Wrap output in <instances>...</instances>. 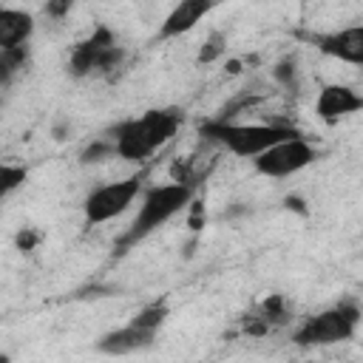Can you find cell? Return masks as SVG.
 Returning a JSON list of instances; mask_svg holds the SVG:
<instances>
[{
    "instance_id": "7c38bea8",
    "label": "cell",
    "mask_w": 363,
    "mask_h": 363,
    "mask_svg": "<svg viewBox=\"0 0 363 363\" xmlns=\"http://www.w3.org/2000/svg\"><path fill=\"white\" fill-rule=\"evenodd\" d=\"M34 34V17L23 9H0V51H11L20 45H28V37Z\"/></svg>"
},
{
    "instance_id": "5bb4252c",
    "label": "cell",
    "mask_w": 363,
    "mask_h": 363,
    "mask_svg": "<svg viewBox=\"0 0 363 363\" xmlns=\"http://www.w3.org/2000/svg\"><path fill=\"white\" fill-rule=\"evenodd\" d=\"M167 315H170V309H167V303L164 301H153V303H147V306H142L130 320L136 323V326H142V329H147V332H159L162 329V323L167 320Z\"/></svg>"
},
{
    "instance_id": "9a60e30c",
    "label": "cell",
    "mask_w": 363,
    "mask_h": 363,
    "mask_svg": "<svg viewBox=\"0 0 363 363\" xmlns=\"http://www.w3.org/2000/svg\"><path fill=\"white\" fill-rule=\"evenodd\" d=\"M28 179V170L26 167H17V164H3L0 170V193L3 196H11L17 187H23Z\"/></svg>"
},
{
    "instance_id": "6da1fadb",
    "label": "cell",
    "mask_w": 363,
    "mask_h": 363,
    "mask_svg": "<svg viewBox=\"0 0 363 363\" xmlns=\"http://www.w3.org/2000/svg\"><path fill=\"white\" fill-rule=\"evenodd\" d=\"M184 113L179 108H153V111H145L139 119H128L122 125L113 128V153L128 159V162H145L147 156H153L159 147H164L179 125H182Z\"/></svg>"
},
{
    "instance_id": "277c9868",
    "label": "cell",
    "mask_w": 363,
    "mask_h": 363,
    "mask_svg": "<svg viewBox=\"0 0 363 363\" xmlns=\"http://www.w3.org/2000/svg\"><path fill=\"white\" fill-rule=\"evenodd\" d=\"M360 323V309L352 301H343L337 306H329L323 312L309 315L292 335L298 346H335L343 340H352Z\"/></svg>"
},
{
    "instance_id": "3957f363",
    "label": "cell",
    "mask_w": 363,
    "mask_h": 363,
    "mask_svg": "<svg viewBox=\"0 0 363 363\" xmlns=\"http://www.w3.org/2000/svg\"><path fill=\"white\" fill-rule=\"evenodd\" d=\"M199 133L207 142H216L241 159H258L264 150H269L286 139L301 136L289 125H233V122H221V119L204 122L199 128Z\"/></svg>"
},
{
    "instance_id": "52a82bcc",
    "label": "cell",
    "mask_w": 363,
    "mask_h": 363,
    "mask_svg": "<svg viewBox=\"0 0 363 363\" xmlns=\"http://www.w3.org/2000/svg\"><path fill=\"white\" fill-rule=\"evenodd\" d=\"M315 159H318L315 147H312L303 136H295V139H286V142H281V145L264 150L258 159H252V167H255L261 176L284 179V176H292V173L309 167Z\"/></svg>"
},
{
    "instance_id": "4fadbf2b",
    "label": "cell",
    "mask_w": 363,
    "mask_h": 363,
    "mask_svg": "<svg viewBox=\"0 0 363 363\" xmlns=\"http://www.w3.org/2000/svg\"><path fill=\"white\" fill-rule=\"evenodd\" d=\"M26 62H28V45L11 48V51H0V85L9 88V82L14 79V74L23 71Z\"/></svg>"
},
{
    "instance_id": "5b68a950",
    "label": "cell",
    "mask_w": 363,
    "mask_h": 363,
    "mask_svg": "<svg viewBox=\"0 0 363 363\" xmlns=\"http://www.w3.org/2000/svg\"><path fill=\"white\" fill-rule=\"evenodd\" d=\"M145 176L147 170H139L133 176H125L119 182H111V184H102L96 187L94 193H88L85 204H82V213H85V224H102V221H111L116 216H122L133 199L142 193V184H145Z\"/></svg>"
},
{
    "instance_id": "30bf717a",
    "label": "cell",
    "mask_w": 363,
    "mask_h": 363,
    "mask_svg": "<svg viewBox=\"0 0 363 363\" xmlns=\"http://www.w3.org/2000/svg\"><path fill=\"white\" fill-rule=\"evenodd\" d=\"M312 43L326 57H335V60L349 62V65H363V23L332 31V34H320Z\"/></svg>"
},
{
    "instance_id": "8fae6325",
    "label": "cell",
    "mask_w": 363,
    "mask_h": 363,
    "mask_svg": "<svg viewBox=\"0 0 363 363\" xmlns=\"http://www.w3.org/2000/svg\"><path fill=\"white\" fill-rule=\"evenodd\" d=\"M213 11V3L207 0H182L179 6H173V11L164 17L162 28H159V40H173L187 34L190 28H196V23L201 17H207Z\"/></svg>"
},
{
    "instance_id": "e0dca14e",
    "label": "cell",
    "mask_w": 363,
    "mask_h": 363,
    "mask_svg": "<svg viewBox=\"0 0 363 363\" xmlns=\"http://www.w3.org/2000/svg\"><path fill=\"white\" fill-rule=\"evenodd\" d=\"M309 363H318V360H309Z\"/></svg>"
},
{
    "instance_id": "7a4b0ae2",
    "label": "cell",
    "mask_w": 363,
    "mask_h": 363,
    "mask_svg": "<svg viewBox=\"0 0 363 363\" xmlns=\"http://www.w3.org/2000/svg\"><path fill=\"white\" fill-rule=\"evenodd\" d=\"M193 201V184L187 182H173V184H153L145 190L142 204L136 218L130 221V227L125 230V235L119 238V250L125 252L130 244L147 238L150 233H156L159 227H164L173 216H179L187 204Z\"/></svg>"
},
{
    "instance_id": "ba28073f",
    "label": "cell",
    "mask_w": 363,
    "mask_h": 363,
    "mask_svg": "<svg viewBox=\"0 0 363 363\" xmlns=\"http://www.w3.org/2000/svg\"><path fill=\"white\" fill-rule=\"evenodd\" d=\"M363 111V94H357L354 88L349 85H323L318 91V102H315V113L320 122L326 125H337L340 119L352 116Z\"/></svg>"
},
{
    "instance_id": "8992f818",
    "label": "cell",
    "mask_w": 363,
    "mask_h": 363,
    "mask_svg": "<svg viewBox=\"0 0 363 363\" xmlns=\"http://www.w3.org/2000/svg\"><path fill=\"white\" fill-rule=\"evenodd\" d=\"M122 60V48L116 45L113 34L108 28H96L85 43H79L71 54V74L74 77H88V74H105L116 68Z\"/></svg>"
},
{
    "instance_id": "9c48e42d",
    "label": "cell",
    "mask_w": 363,
    "mask_h": 363,
    "mask_svg": "<svg viewBox=\"0 0 363 363\" xmlns=\"http://www.w3.org/2000/svg\"><path fill=\"white\" fill-rule=\"evenodd\" d=\"M156 343V332H147L142 326H136L133 320H128L125 326L113 329V332H105L94 349L108 354V357H125V354H136V352H145Z\"/></svg>"
},
{
    "instance_id": "2e32d148",
    "label": "cell",
    "mask_w": 363,
    "mask_h": 363,
    "mask_svg": "<svg viewBox=\"0 0 363 363\" xmlns=\"http://www.w3.org/2000/svg\"><path fill=\"white\" fill-rule=\"evenodd\" d=\"M102 156H113V142H111V139L91 145V147L82 153V162H99Z\"/></svg>"
}]
</instances>
